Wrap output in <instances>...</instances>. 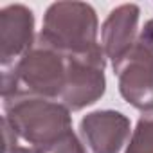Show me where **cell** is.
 Returning <instances> with one entry per match:
<instances>
[{
  "mask_svg": "<svg viewBox=\"0 0 153 153\" xmlns=\"http://www.w3.org/2000/svg\"><path fill=\"white\" fill-rule=\"evenodd\" d=\"M4 99V119L33 148H47L72 131L70 110L58 99L16 92Z\"/></svg>",
  "mask_w": 153,
  "mask_h": 153,
  "instance_id": "obj_1",
  "label": "cell"
},
{
  "mask_svg": "<svg viewBox=\"0 0 153 153\" xmlns=\"http://www.w3.org/2000/svg\"><path fill=\"white\" fill-rule=\"evenodd\" d=\"M99 22L87 2H54L43 15L40 34L65 52H81L97 45Z\"/></svg>",
  "mask_w": 153,
  "mask_h": 153,
  "instance_id": "obj_2",
  "label": "cell"
},
{
  "mask_svg": "<svg viewBox=\"0 0 153 153\" xmlns=\"http://www.w3.org/2000/svg\"><path fill=\"white\" fill-rule=\"evenodd\" d=\"M18 92H31L51 99H59L65 87L67 52L36 34L33 47L13 67Z\"/></svg>",
  "mask_w": 153,
  "mask_h": 153,
  "instance_id": "obj_3",
  "label": "cell"
},
{
  "mask_svg": "<svg viewBox=\"0 0 153 153\" xmlns=\"http://www.w3.org/2000/svg\"><path fill=\"white\" fill-rule=\"evenodd\" d=\"M106 59L101 43L88 51L67 52L65 87L58 101L70 112H78L97 103L106 90Z\"/></svg>",
  "mask_w": 153,
  "mask_h": 153,
  "instance_id": "obj_4",
  "label": "cell"
},
{
  "mask_svg": "<svg viewBox=\"0 0 153 153\" xmlns=\"http://www.w3.org/2000/svg\"><path fill=\"white\" fill-rule=\"evenodd\" d=\"M114 65L123 99L133 108H153V52L139 40Z\"/></svg>",
  "mask_w": 153,
  "mask_h": 153,
  "instance_id": "obj_5",
  "label": "cell"
},
{
  "mask_svg": "<svg viewBox=\"0 0 153 153\" xmlns=\"http://www.w3.org/2000/svg\"><path fill=\"white\" fill-rule=\"evenodd\" d=\"M130 119L115 110H96L79 121L85 153H119L131 137Z\"/></svg>",
  "mask_w": 153,
  "mask_h": 153,
  "instance_id": "obj_6",
  "label": "cell"
},
{
  "mask_svg": "<svg viewBox=\"0 0 153 153\" xmlns=\"http://www.w3.org/2000/svg\"><path fill=\"white\" fill-rule=\"evenodd\" d=\"M34 40V15L27 6L9 4L0 9V67H15Z\"/></svg>",
  "mask_w": 153,
  "mask_h": 153,
  "instance_id": "obj_7",
  "label": "cell"
},
{
  "mask_svg": "<svg viewBox=\"0 0 153 153\" xmlns=\"http://www.w3.org/2000/svg\"><path fill=\"white\" fill-rule=\"evenodd\" d=\"M140 9L137 4H121L110 11L101 27V47L112 63L137 43V25Z\"/></svg>",
  "mask_w": 153,
  "mask_h": 153,
  "instance_id": "obj_8",
  "label": "cell"
},
{
  "mask_svg": "<svg viewBox=\"0 0 153 153\" xmlns=\"http://www.w3.org/2000/svg\"><path fill=\"white\" fill-rule=\"evenodd\" d=\"M124 153H153V108L142 110Z\"/></svg>",
  "mask_w": 153,
  "mask_h": 153,
  "instance_id": "obj_9",
  "label": "cell"
},
{
  "mask_svg": "<svg viewBox=\"0 0 153 153\" xmlns=\"http://www.w3.org/2000/svg\"><path fill=\"white\" fill-rule=\"evenodd\" d=\"M42 151L43 153H85V148H83V144H81L78 135H76L74 131H68L59 140H56L54 144L43 148Z\"/></svg>",
  "mask_w": 153,
  "mask_h": 153,
  "instance_id": "obj_10",
  "label": "cell"
},
{
  "mask_svg": "<svg viewBox=\"0 0 153 153\" xmlns=\"http://www.w3.org/2000/svg\"><path fill=\"white\" fill-rule=\"evenodd\" d=\"M2 133H4V148L2 153H9L18 146V135L15 133V130L11 128V124L2 117Z\"/></svg>",
  "mask_w": 153,
  "mask_h": 153,
  "instance_id": "obj_11",
  "label": "cell"
},
{
  "mask_svg": "<svg viewBox=\"0 0 153 153\" xmlns=\"http://www.w3.org/2000/svg\"><path fill=\"white\" fill-rule=\"evenodd\" d=\"M139 42H140L148 51L153 52V18L148 20V22L144 24V27L140 29V33H139Z\"/></svg>",
  "mask_w": 153,
  "mask_h": 153,
  "instance_id": "obj_12",
  "label": "cell"
},
{
  "mask_svg": "<svg viewBox=\"0 0 153 153\" xmlns=\"http://www.w3.org/2000/svg\"><path fill=\"white\" fill-rule=\"evenodd\" d=\"M9 153H43L40 148H33V146H29V148H24V146H16L13 151H9Z\"/></svg>",
  "mask_w": 153,
  "mask_h": 153,
  "instance_id": "obj_13",
  "label": "cell"
}]
</instances>
